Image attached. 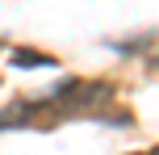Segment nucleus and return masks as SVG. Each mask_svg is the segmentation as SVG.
<instances>
[{"mask_svg":"<svg viewBox=\"0 0 159 155\" xmlns=\"http://www.w3.org/2000/svg\"><path fill=\"white\" fill-rule=\"evenodd\" d=\"M13 63H17V67H50L55 59H50V55H38V50H17Z\"/></svg>","mask_w":159,"mask_h":155,"instance_id":"1","label":"nucleus"},{"mask_svg":"<svg viewBox=\"0 0 159 155\" xmlns=\"http://www.w3.org/2000/svg\"><path fill=\"white\" fill-rule=\"evenodd\" d=\"M143 155H159V147H155V151H143Z\"/></svg>","mask_w":159,"mask_h":155,"instance_id":"2","label":"nucleus"}]
</instances>
